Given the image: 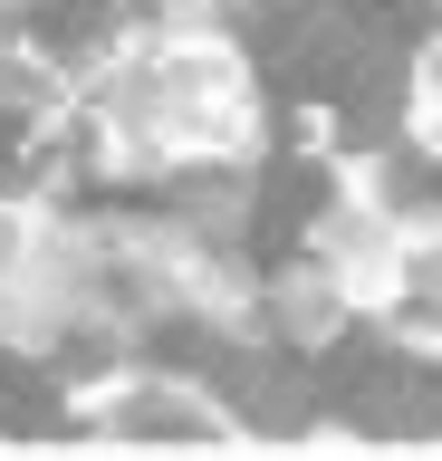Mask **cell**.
I'll return each mask as SVG.
<instances>
[{
	"mask_svg": "<svg viewBox=\"0 0 442 461\" xmlns=\"http://www.w3.org/2000/svg\"><path fill=\"white\" fill-rule=\"evenodd\" d=\"M0 432H68V413H59V394H49V375L39 366H20V356H0Z\"/></svg>",
	"mask_w": 442,
	"mask_h": 461,
	"instance_id": "obj_3",
	"label": "cell"
},
{
	"mask_svg": "<svg viewBox=\"0 0 442 461\" xmlns=\"http://www.w3.org/2000/svg\"><path fill=\"white\" fill-rule=\"evenodd\" d=\"M30 29L49 49H87L96 29H106V0H30Z\"/></svg>",
	"mask_w": 442,
	"mask_h": 461,
	"instance_id": "obj_4",
	"label": "cell"
},
{
	"mask_svg": "<svg viewBox=\"0 0 442 461\" xmlns=\"http://www.w3.org/2000/svg\"><path fill=\"white\" fill-rule=\"evenodd\" d=\"M318 212H327V173H318V164H298V154H289V164H269L260 221H250V250H260V259H289L298 230L318 221Z\"/></svg>",
	"mask_w": 442,
	"mask_h": 461,
	"instance_id": "obj_2",
	"label": "cell"
},
{
	"mask_svg": "<svg viewBox=\"0 0 442 461\" xmlns=\"http://www.w3.org/2000/svg\"><path fill=\"white\" fill-rule=\"evenodd\" d=\"M433 77H442V58H433Z\"/></svg>",
	"mask_w": 442,
	"mask_h": 461,
	"instance_id": "obj_5",
	"label": "cell"
},
{
	"mask_svg": "<svg viewBox=\"0 0 442 461\" xmlns=\"http://www.w3.org/2000/svg\"><path fill=\"white\" fill-rule=\"evenodd\" d=\"M327 394H337V413L365 432H404V403H413V366H394L384 346L347 337L337 356H327Z\"/></svg>",
	"mask_w": 442,
	"mask_h": 461,
	"instance_id": "obj_1",
	"label": "cell"
},
{
	"mask_svg": "<svg viewBox=\"0 0 442 461\" xmlns=\"http://www.w3.org/2000/svg\"><path fill=\"white\" fill-rule=\"evenodd\" d=\"M433 193H442V173H433Z\"/></svg>",
	"mask_w": 442,
	"mask_h": 461,
	"instance_id": "obj_6",
	"label": "cell"
}]
</instances>
